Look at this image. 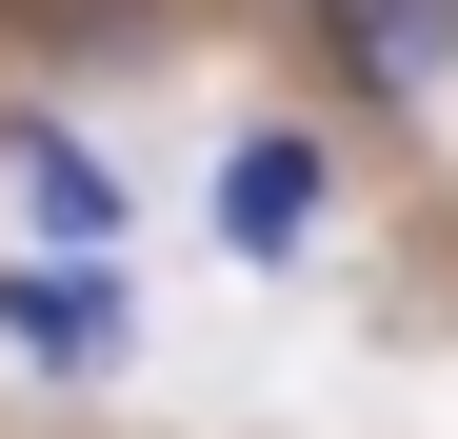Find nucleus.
<instances>
[{"mask_svg": "<svg viewBox=\"0 0 458 439\" xmlns=\"http://www.w3.org/2000/svg\"><path fill=\"white\" fill-rule=\"evenodd\" d=\"M319 200H339V160H319V140H279V120H259L240 160H219V260H259V280H279L299 240H319Z\"/></svg>", "mask_w": 458, "mask_h": 439, "instance_id": "nucleus-1", "label": "nucleus"}, {"mask_svg": "<svg viewBox=\"0 0 458 439\" xmlns=\"http://www.w3.org/2000/svg\"><path fill=\"white\" fill-rule=\"evenodd\" d=\"M0 180H21V200H40V240H60V260H100V240H120V180H100V160H81V140H60L40 100H21V120H0Z\"/></svg>", "mask_w": 458, "mask_h": 439, "instance_id": "nucleus-3", "label": "nucleus"}, {"mask_svg": "<svg viewBox=\"0 0 458 439\" xmlns=\"http://www.w3.org/2000/svg\"><path fill=\"white\" fill-rule=\"evenodd\" d=\"M0 340H21V359H120L100 260H21V280H0Z\"/></svg>", "mask_w": 458, "mask_h": 439, "instance_id": "nucleus-4", "label": "nucleus"}, {"mask_svg": "<svg viewBox=\"0 0 458 439\" xmlns=\"http://www.w3.org/2000/svg\"><path fill=\"white\" fill-rule=\"evenodd\" d=\"M319 60L359 100H438L458 81V0H319Z\"/></svg>", "mask_w": 458, "mask_h": 439, "instance_id": "nucleus-2", "label": "nucleus"}]
</instances>
